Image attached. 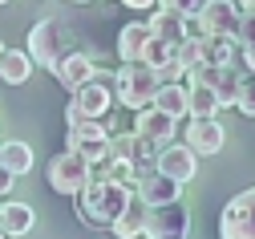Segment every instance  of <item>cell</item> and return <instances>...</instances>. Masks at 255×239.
Segmentation results:
<instances>
[{"instance_id":"ac0fdd59","label":"cell","mask_w":255,"mask_h":239,"mask_svg":"<svg viewBox=\"0 0 255 239\" xmlns=\"http://www.w3.org/2000/svg\"><path fill=\"white\" fill-rule=\"evenodd\" d=\"M33 57H28V49H0V81L4 85H24L28 77H33Z\"/></svg>"},{"instance_id":"3957f363","label":"cell","mask_w":255,"mask_h":239,"mask_svg":"<svg viewBox=\"0 0 255 239\" xmlns=\"http://www.w3.org/2000/svg\"><path fill=\"white\" fill-rule=\"evenodd\" d=\"M154 89H158V77H154L150 65H142V61H122V69L114 73V101H122L126 110L150 106Z\"/></svg>"},{"instance_id":"8d00e7d4","label":"cell","mask_w":255,"mask_h":239,"mask_svg":"<svg viewBox=\"0 0 255 239\" xmlns=\"http://www.w3.org/2000/svg\"><path fill=\"white\" fill-rule=\"evenodd\" d=\"M0 4H8V0H0Z\"/></svg>"},{"instance_id":"44dd1931","label":"cell","mask_w":255,"mask_h":239,"mask_svg":"<svg viewBox=\"0 0 255 239\" xmlns=\"http://www.w3.org/2000/svg\"><path fill=\"white\" fill-rule=\"evenodd\" d=\"M146 41H150V24H146V20L122 24V32H118V57H122V61H138Z\"/></svg>"},{"instance_id":"9c48e42d","label":"cell","mask_w":255,"mask_h":239,"mask_svg":"<svg viewBox=\"0 0 255 239\" xmlns=\"http://www.w3.org/2000/svg\"><path fill=\"white\" fill-rule=\"evenodd\" d=\"M28 57H33V65H45V69H53L57 57L65 53V28H61L53 16L49 20H37L33 28H28Z\"/></svg>"},{"instance_id":"e0dca14e","label":"cell","mask_w":255,"mask_h":239,"mask_svg":"<svg viewBox=\"0 0 255 239\" xmlns=\"http://www.w3.org/2000/svg\"><path fill=\"white\" fill-rule=\"evenodd\" d=\"M146 24H150V32H154V37H162V41H170V45H178L186 32H199L190 16H178V12H170V8H158Z\"/></svg>"},{"instance_id":"5b68a950","label":"cell","mask_w":255,"mask_h":239,"mask_svg":"<svg viewBox=\"0 0 255 239\" xmlns=\"http://www.w3.org/2000/svg\"><path fill=\"white\" fill-rule=\"evenodd\" d=\"M146 239H186L190 235V211L182 207V199L158 203L146 211Z\"/></svg>"},{"instance_id":"5bb4252c","label":"cell","mask_w":255,"mask_h":239,"mask_svg":"<svg viewBox=\"0 0 255 239\" xmlns=\"http://www.w3.org/2000/svg\"><path fill=\"white\" fill-rule=\"evenodd\" d=\"M186 77H195V81H207L211 89H215V97H219V106L227 110V106H235V89H239V77L231 73V65H195Z\"/></svg>"},{"instance_id":"277c9868","label":"cell","mask_w":255,"mask_h":239,"mask_svg":"<svg viewBox=\"0 0 255 239\" xmlns=\"http://www.w3.org/2000/svg\"><path fill=\"white\" fill-rule=\"evenodd\" d=\"M89 175H93V166H89V158H81L77 150H61V154H53L49 166H45V179H49V187H53L57 195H77V191L89 183Z\"/></svg>"},{"instance_id":"83f0119b","label":"cell","mask_w":255,"mask_h":239,"mask_svg":"<svg viewBox=\"0 0 255 239\" xmlns=\"http://www.w3.org/2000/svg\"><path fill=\"white\" fill-rule=\"evenodd\" d=\"M251 41H255V4H247L235 24V45H251Z\"/></svg>"},{"instance_id":"8fae6325","label":"cell","mask_w":255,"mask_h":239,"mask_svg":"<svg viewBox=\"0 0 255 239\" xmlns=\"http://www.w3.org/2000/svg\"><path fill=\"white\" fill-rule=\"evenodd\" d=\"M138 199L146 207H158V203H170V199H182V183L154 170V162H138V183H134Z\"/></svg>"},{"instance_id":"d6986e66","label":"cell","mask_w":255,"mask_h":239,"mask_svg":"<svg viewBox=\"0 0 255 239\" xmlns=\"http://www.w3.org/2000/svg\"><path fill=\"white\" fill-rule=\"evenodd\" d=\"M146 211H150V207H146V203L134 195V199H130V203H126V207L114 215L110 231H114L118 239H138V235L146 231Z\"/></svg>"},{"instance_id":"836d02e7","label":"cell","mask_w":255,"mask_h":239,"mask_svg":"<svg viewBox=\"0 0 255 239\" xmlns=\"http://www.w3.org/2000/svg\"><path fill=\"white\" fill-rule=\"evenodd\" d=\"M235 4H243V8H247V4H255V0H235Z\"/></svg>"},{"instance_id":"e575fe53","label":"cell","mask_w":255,"mask_h":239,"mask_svg":"<svg viewBox=\"0 0 255 239\" xmlns=\"http://www.w3.org/2000/svg\"><path fill=\"white\" fill-rule=\"evenodd\" d=\"M69 4H89V0H69Z\"/></svg>"},{"instance_id":"d4e9b609","label":"cell","mask_w":255,"mask_h":239,"mask_svg":"<svg viewBox=\"0 0 255 239\" xmlns=\"http://www.w3.org/2000/svg\"><path fill=\"white\" fill-rule=\"evenodd\" d=\"M174 61L190 73L195 65H203V32H186V37L174 45Z\"/></svg>"},{"instance_id":"30bf717a","label":"cell","mask_w":255,"mask_h":239,"mask_svg":"<svg viewBox=\"0 0 255 239\" xmlns=\"http://www.w3.org/2000/svg\"><path fill=\"white\" fill-rule=\"evenodd\" d=\"M134 134H138V138H142L150 150H158V146L174 142V134H178V118H170L166 110H158L154 101H150V106L134 110Z\"/></svg>"},{"instance_id":"1f68e13d","label":"cell","mask_w":255,"mask_h":239,"mask_svg":"<svg viewBox=\"0 0 255 239\" xmlns=\"http://www.w3.org/2000/svg\"><path fill=\"white\" fill-rule=\"evenodd\" d=\"M243 65H247V73H255V41L243 45Z\"/></svg>"},{"instance_id":"d6a6232c","label":"cell","mask_w":255,"mask_h":239,"mask_svg":"<svg viewBox=\"0 0 255 239\" xmlns=\"http://www.w3.org/2000/svg\"><path fill=\"white\" fill-rule=\"evenodd\" d=\"M122 4H126V8H138V12H142V8H154L158 0H122Z\"/></svg>"},{"instance_id":"7a4b0ae2","label":"cell","mask_w":255,"mask_h":239,"mask_svg":"<svg viewBox=\"0 0 255 239\" xmlns=\"http://www.w3.org/2000/svg\"><path fill=\"white\" fill-rule=\"evenodd\" d=\"M110 110H114V73L93 69V77L73 89V101L65 106V122L77 126L85 118H106Z\"/></svg>"},{"instance_id":"ffe728a7","label":"cell","mask_w":255,"mask_h":239,"mask_svg":"<svg viewBox=\"0 0 255 239\" xmlns=\"http://www.w3.org/2000/svg\"><path fill=\"white\" fill-rule=\"evenodd\" d=\"M223 106H219V97H215V89L207 85V81H195L190 77V85H186V114L190 118H215Z\"/></svg>"},{"instance_id":"4316f807","label":"cell","mask_w":255,"mask_h":239,"mask_svg":"<svg viewBox=\"0 0 255 239\" xmlns=\"http://www.w3.org/2000/svg\"><path fill=\"white\" fill-rule=\"evenodd\" d=\"M235 110L243 118H255V73L251 77H239V89H235Z\"/></svg>"},{"instance_id":"7402d4cb","label":"cell","mask_w":255,"mask_h":239,"mask_svg":"<svg viewBox=\"0 0 255 239\" xmlns=\"http://www.w3.org/2000/svg\"><path fill=\"white\" fill-rule=\"evenodd\" d=\"M0 166H8L16 179H20V175H28V170H33V146L20 142V138L0 142Z\"/></svg>"},{"instance_id":"4dcf8cb0","label":"cell","mask_w":255,"mask_h":239,"mask_svg":"<svg viewBox=\"0 0 255 239\" xmlns=\"http://www.w3.org/2000/svg\"><path fill=\"white\" fill-rule=\"evenodd\" d=\"M12 183H16V175H12L8 166H0V199H4V195L12 191Z\"/></svg>"},{"instance_id":"74e56055","label":"cell","mask_w":255,"mask_h":239,"mask_svg":"<svg viewBox=\"0 0 255 239\" xmlns=\"http://www.w3.org/2000/svg\"><path fill=\"white\" fill-rule=\"evenodd\" d=\"M0 49H4V41H0Z\"/></svg>"},{"instance_id":"2e32d148","label":"cell","mask_w":255,"mask_h":239,"mask_svg":"<svg viewBox=\"0 0 255 239\" xmlns=\"http://www.w3.org/2000/svg\"><path fill=\"white\" fill-rule=\"evenodd\" d=\"M33 227H37V211L28 207V203L4 195V203H0V231H4L8 239H20V235H28Z\"/></svg>"},{"instance_id":"4fadbf2b","label":"cell","mask_w":255,"mask_h":239,"mask_svg":"<svg viewBox=\"0 0 255 239\" xmlns=\"http://www.w3.org/2000/svg\"><path fill=\"white\" fill-rule=\"evenodd\" d=\"M223 142H227V130H223V122L219 118H190V126H186V146L195 150V154H219L223 150Z\"/></svg>"},{"instance_id":"484cf974","label":"cell","mask_w":255,"mask_h":239,"mask_svg":"<svg viewBox=\"0 0 255 239\" xmlns=\"http://www.w3.org/2000/svg\"><path fill=\"white\" fill-rule=\"evenodd\" d=\"M170 57H174V45L150 32V41L142 45V57H138V61H142V65H150V69H158V65H162V61H170Z\"/></svg>"},{"instance_id":"7c38bea8","label":"cell","mask_w":255,"mask_h":239,"mask_svg":"<svg viewBox=\"0 0 255 239\" xmlns=\"http://www.w3.org/2000/svg\"><path fill=\"white\" fill-rule=\"evenodd\" d=\"M154 170H162V175H170L178 183H190L199 175V154L186 142H166V146L154 150Z\"/></svg>"},{"instance_id":"603a6c76","label":"cell","mask_w":255,"mask_h":239,"mask_svg":"<svg viewBox=\"0 0 255 239\" xmlns=\"http://www.w3.org/2000/svg\"><path fill=\"white\" fill-rule=\"evenodd\" d=\"M154 106L166 110L170 118H186V85L182 81H162L154 89Z\"/></svg>"},{"instance_id":"cb8c5ba5","label":"cell","mask_w":255,"mask_h":239,"mask_svg":"<svg viewBox=\"0 0 255 239\" xmlns=\"http://www.w3.org/2000/svg\"><path fill=\"white\" fill-rule=\"evenodd\" d=\"M235 37H203V65H231Z\"/></svg>"},{"instance_id":"8992f818","label":"cell","mask_w":255,"mask_h":239,"mask_svg":"<svg viewBox=\"0 0 255 239\" xmlns=\"http://www.w3.org/2000/svg\"><path fill=\"white\" fill-rule=\"evenodd\" d=\"M219 239H255V187L239 191L219 215Z\"/></svg>"},{"instance_id":"6da1fadb","label":"cell","mask_w":255,"mask_h":239,"mask_svg":"<svg viewBox=\"0 0 255 239\" xmlns=\"http://www.w3.org/2000/svg\"><path fill=\"white\" fill-rule=\"evenodd\" d=\"M73 199H77V219L85 227H110L114 215L134 199V187H126L110 175H89V183Z\"/></svg>"},{"instance_id":"d590c367","label":"cell","mask_w":255,"mask_h":239,"mask_svg":"<svg viewBox=\"0 0 255 239\" xmlns=\"http://www.w3.org/2000/svg\"><path fill=\"white\" fill-rule=\"evenodd\" d=\"M0 239H8V235H4V231H0Z\"/></svg>"},{"instance_id":"f1b7e54d","label":"cell","mask_w":255,"mask_h":239,"mask_svg":"<svg viewBox=\"0 0 255 239\" xmlns=\"http://www.w3.org/2000/svg\"><path fill=\"white\" fill-rule=\"evenodd\" d=\"M154 77H158V85H162V81H178V77H186V69H182L174 57H170V61H162V65L154 69Z\"/></svg>"},{"instance_id":"52a82bcc","label":"cell","mask_w":255,"mask_h":239,"mask_svg":"<svg viewBox=\"0 0 255 239\" xmlns=\"http://www.w3.org/2000/svg\"><path fill=\"white\" fill-rule=\"evenodd\" d=\"M239 12H243V4H235V0H203L190 20H195L203 37H235Z\"/></svg>"},{"instance_id":"9a60e30c","label":"cell","mask_w":255,"mask_h":239,"mask_svg":"<svg viewBox=\"0 0 255 239\" xmlns=\"http://www.w3.org/2000/svg\"><path fill=\"white\" fill-rule=\"evenodd\" d=\"M93 69H98V65H93V57H89V53H69V49H65V53L57 57V65H53V77L73 93L81 81H89V77H93Z\"/></svg>"},{"instance_id":"f546056e","label":"cell","mask_w":255,"mask_h":239,"mask_svg":"<svg viewBox=\"0 0 255 239\" xmlns=\"http://www.w3.org/2000/svg\"><path fill=\"white\" fill-rule=\"evenodd\" d=\"M199 4H203V0H158V8H170V12H178V16H195Z\"/></svg>"},{"instance_id":"ba28073f","label":"cell","mask_w":255,"mask_h":239,"mask_svg":"<svg viewBox=\"0 0 255 239\" xmlns=\"http://www.w3.org/2000/svg\"><path fill=\"white\" fill-rule=\"evenodd\" d=\"M69 150L89 158V166H102L110 158V130L102 126V118H85V122L69 126Z\"/></svg>"}]
</instances>
